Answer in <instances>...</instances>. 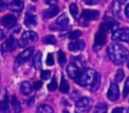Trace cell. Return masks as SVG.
Masks as SVG:
<instances>
[{
  "label": "cell",
  "mask_w": 129,
  "mask_h": 113,
  "mask_svg": "<svg viewBox=\"0 0 129 113\" xmlns=\"http://www.w3.org/2000/svg\"><path fill=\"white\" fill-rule=\"evenodd\" d=\"M107 53H108L110 60L116 65H121L129 59L128 49L119 43L111 44L107 49Z\"/></svg>",
  "instance_id": "obj_1"
},
{
  "label": "cell",
  "mask_w": 129,
  "mask_h": 113,
  "mask_svg": "<svg viewBox=\"0 0 129 113\" xmlns=\"http://www.w3.org/2000/svg\"><path fill=\"white\" fill-rule=\"evenodd\" d=\"M97 72H95L92 69H86L81 72L80 76L76 79V83L82 87H91L94 79L96 77Z\"/></svg>",
  "instance_id": "obj_2"
},
{
  "label": "cell",
  "mask_w": 129,
  "mask_h": 113,
  "mask_svg": "<svg viewBox=\"0 0 129 113\" xmlns=\"http://www.w3.org/2000/svg\"><path fill=\"white\" fill-rule=\"evenodd\" d=\"M92 106H93V100L89 97H83L77 102L76 110L80 113H86L92 108Z\"/></svg>",
  "instance_id": "obj_3"
},
{
  "label": "cell",
  "mask_w": 129,
  "mask_h": 113,
  "mask_svg": "<svg viewBox=\"0 0 129 113\" xmlns=\"http://www.w3.org/2000/svg\"><path fill=\"white\" fill-rule=\"evenodd\" d=\"M106 33H107V30L106 28L104 27V25L102 24L95 36V43H94V48L97 50L99 49V47H101L102 45H104L106 43Z\"/></svg>",
  "instance_id": "obj_4"
},
{
  "label": "cell",
  "mask_w": 129,
  "mask_h": 113,
  "mask_svg": "<svg viewBox=\"0 0 129 113\" xmlns=\"http://www.w3.org/2000/svg\"><path fill=\"white\" fill-rule=\"evenodd\" d=\"M70 27V20L67 14H61L53 23V25L50 26V29L52 30H59V29H68Z\"/></svg>",
  "instance_id": "obj_5"
},
{
  "label": "cell",
  "mask_w": 129,
  "mask_h": 113,
  "mask_svg": "<svg viewBox=\"0 0 129 113\" xmlns=\"http://www.w3.org/2000/svg\"><path fill=\"white\" fill-rule=\"evenodd\" d=\"M113 40H117V41H125V42H129V28H119L117 29L113 35H112Z\"/></svg>",
  "instance_id": "obj_6"
},
{
  "label": "cell",
  "mask_w": 129,
  "mask_h": 113,
  "mask_svg": "<svg viewBox=\"0 0 129 113\" xmlns=\"http://www.w3.org/2000/svg\"><path fill=\"white\" fill-rule=\"evenodd\" d=\"M33 50H34V48H33L32 46H30V47L25 48L22 52H20V53L16 56V61H15V65H16V67H18V66L22 65L23 63H25V62L29 59V56H31Z\"/></svg>",
  "instance_id": "obj_7"
},
{
  "label": "cell",
  "mask_w": 129,
  "mask_h": 113,
  "mask_svg": "<svg viewBox=\"0 0 129 113\" xmlns=\"http://www.w3.org/2000/svg\"><path fill=\"white\" fill-rule=\"evenodd\" d=\"M99 16H100V13H99V11H97V10L85 9V10H83L82 13H81V18H82L83 20H86V21L98 19Z\"/></svg>",
  "instance_id": "obj_8"
},
{
  "label": "cell",
  "mask_w": 129,
  "mask_h": 113,
  "mask_svg": "<svg viewBox=\"0 0 129 113\" xmlns=\"http://www.w3.org/2000/svg\"><path fill=\"white\" fill-rule=\"evenodd\" d=\"M103 25H104V27L106 28L107 31L110 30V31H114V32H115V31L117 30L118 26H119V22H118L116 19L107 16V17L105 18V20H104Z\"/></svg>",
  "instance_id": "obj_9"
},
{
  "label": "cell",
  "mask_w": 129,
  "mask_h": 113,
  "mask_svg": "<svg viewBox=\"0 0 129 113\" xmlns=\"http://www.w3.org/2000/svg\"><path fill=\"white\" fill-rule=\"evenodd\" d=\"M1 47H2V52H3V53H4L6 50H8V51L14 50L15 47H16V40H15L14 36L10 35V36L5 40V42L1 45Z\"/></svg>",
  "instance_id": "obj_10"
},
{
  "label": "cell",
  "mask_w": 129,
  "mask_h": 113,
  "mask_svg": "<svg viewBox=\"0 0 129 113\" xmlns=\"http://www.w3.org/2000/svg\"><path fill=\"white\" fill-rule=\"evenodd\" d=\"M81 72L82 71H81L80 67L78 65H76V64H71V65H69L67 67V74L71 79H75L76 80L80 76Z\"/></svg>",
  "instance_id": "obj_11"
},
{
  "label": "cell",
  "mask_w": 129,
  "mask_h": 113,
  "mask_svg": "<svg viewBox=\"0 0 129 113\" xmlns=\"http://www.w3.org/2000/svg\"><path fill=\"white\" fill-rule=\"evenodd\" d=\"M16 22H17V18L13 15H10V14H7L1 18V24L6 28L13 27L16 24Z\"/></svg>",
  "instance_id": "obj_12"
},
{
  "label": "cell",
  "mask_w": 129,
  "mask_h": 113,
  "mask_svg": "<svg viewBox=\"0 0 129 113\" xmlns=\"http://www.w3.org/2000/svg\"><path fill=\"white\" fill-rule=\"evenodd\" d=\"M85 41L82 39H75L69 43V49L71 51H81L85 48Z\"/></svg>",
  "instance_id": "obj_13"
},
{
  "label": "cell",
  "mask_w": 129,
  "mask_h": 113,
  "mask_svg": "<svg viewBox=\"0 0 129 113\" xmlns=\"http://www.w3.org/2000/svg\"><path fill=\"white\" fill-rule=\"evenodd\" d=\"M119 95H120V92H119V88L116 84H112L108 90V93H107V97L110 101H116L118 100L119 98Z\"/></svg>",
  "instance_id": "obj_14"
},
{
  "label": "cell",
  "mask_w": 129,
  "mask_h": 113,
  "mask_svg": "<svg viewBox=\"0 0 129 113\" xmlns=\"http://www.w3.org/2000/svg\"><path fill=\"white\" fill-rule=\"evenodd\" d=\"M36 23H37L36 16L31 13H26V15L24 17V24L27 27H34L36 25Z\"/></svg>",
  "instance_id": "obj_15"
},
{
  "label": "cell",
  "mask_w": 129,
  "mask_h": 113,
  "mask_svg": "<svg viewBox=\"0 0 129 113\" xmlns=\"http://www.w3.org/2000/svg\"><path fill=\"white\" fill-rule=\"evenodd\" d=\"M23 2L21 0H13L9 5L8 8L13 12H20L23 9Z\"/></svg>",
  "instance_id": "obj_16"
},
{
  "label": "cell",
  "mask_w": 129,
  "mask_h": 113,
  "mask_svg": "<svg viewBox=\"0 0 129 113\" xmlns=\"http://www.w3.org/2000/svg\"><path fill=\"white\" fill-rule=\"evenodd\" d=\"M58 12H59V8L57 6H51V7L47 8L46 10H44L42 12V15L44 18H51V17L55 16Z\"/></svg>",
  "instance_id": "obj_17"
},
{
  "label": "cell",
  "mask_w": 129,
  "mask_h": 113,
  "mask_svg": "<svg viewBox=\"0 0 129 113\" xmlns=\"http://www.w3.org/2000/svg\"><path fill=\"white\" fill-rule=\"evenodd\" d=\"M21 38L23 40H25L26 42L27 41H34V40L37 39V34L32 30H26V31H24L22 33Z\"/></svg>",
  "instance_id": "obj_18"
},
{
  "label": "cell",
  "mask_w": 129,
  "mask_h": 113,
  "mask_svg": "<svg viewBox=\"0 0 129 113\" xmlns=\"http://www.w3.org/2000/svg\"><path fill=\"white\" fill-rule=\"evenodd\" d=\"M19 89H20V92H21L23 95H29V94L31 93V91H32V87H31L30 83L27 82V81L21 82Z\"/></svg>",
  "instance_id": "obj_19"
},
{
  "label": "cell",
  "mask_w": 129,
  "mask_h": 113,
  "mask_svg": "<svg viewBox=\"0 0 129 113\" xmlns=\"http://www.w3.org/2000/svg\"><path fill=\"white\" fill-rule=\"evenodd\" d=\"M42 54L40 51H36V53L34 54V58H33V66L36 70H40L41 67H42Z\"/></svg>",
  "instance_id": "obj_20"
},
{
  "label": "cell",
  "mask_w": 129,
  "mask_h": 113,
  "mask_svg": "<svg viewBox=\"0 0 129 113\" xmlns=\"http://www.w3.org/2000/svg\"><path fill=\"white\" fill-rule=\"evenodd\" d=\"M11 105H12V108H13L15 113H19L21 111V104L18 101V99L16 98V96H12V98H11Z\"/></svg>",
  "instance_id": "obj_21"
},
{
  "label": "cell",
  "mask_w": 129,
  "mask_h": 113,
  "mask_svg": "<svg viewBox=\"0 0 129 113\" xmlns=\"http://www.w3.org/2000/svg\"><path fill=\"white\" fill-rule=\"evenodd\" d=\"M36 112H37V113H53V109H52V107H50L49 105L41 104V105H39V106L37 107Z\"/></svg>",
  "instance_id": "obj_22"
},
{
  "label": "cell",
  "mask_w": 129,
  "mask_h": 113,
  "mask_svg": "<svg viewBox=\"0 0 129 113\" xmlns=\"http://www.w3.org/2000/svg\"><path fill=\"white\" fill-rule=\"evenodd\" d=\"M69 90H70L69 83H68V81L62 77L61 82H60V85H59V91H60L61 93H68Z\"/></svg>",
  "instance_id": "obj_23"
},
{
  "label": "cell",
  "mask_w": 129,
  "mask_h": 113,
  "mask_svg": "<svg viewBox=\"0 0 129 113\" xmlns=\"http://www.w3.org/2000/svg\"><path fill=\"white\" fill-rule=\"evenodd\" d=\"M9 110V102H8V97H5L4 100L0 103V112L1 113H6Z\"/></svg>",
  "instance_id": "obj_24"
},
{
  "label": "cell",
  "mask_w": 129,
  "mask_h": 113,
  "mask_svg": "<svg viewBox=\"0 0 129 113\" xmlns=\"http://www.w3.org/2000/svg\"><path fill=\"white\" fill-rule=\"evenodd\" d=\"M107 105L105 103H99L95 106V113H107Z\"/></svg>",
  "instance_id": "obj_25"
},
{
  "label": "cell",
  "mask_w": 129,
  "mask_h": 113,
  "mask_svg": "<svg viewBox=\"0 0 129 113\" xmlns=\"http://www.w3.org/2000/svg\"><path fill=\"white\" fill-rule=\"evenodd\" d=\"M112 11H113V13H114L115 16H117V17H120V16H121V13H120V11H121L120 3H119L117 0H116V1L113 3V5H112Z\"/></svg>",
  "instance_id": "obj_26"
},
{
  "label": "cell",
  "mask_w": 129,
  "mask_h": 113,
  "mask_svg": "<svg viewBox=\"0 0 129 113\" xmlns=\"http://www.w3.org/2000/svg\"><path fill=\"white\" fill-rule=\"evenodd\" d=\"M100 83H101V76L97 73V74H96V77H95V79H94V82H93L92 86L90 87L91 90H92V91H96V90L99 88Z\"/></svg>",
  "instance_id": "obj_27"
},
{
  "label": "cell",
  "mask_w": 129,
  "mask_h": 113,
  "mask_svg": "<svg viewBox=\"0 0 129 113\" xmlns=\"http://www.w3.org/2000/svg\"><path fill=\"white\" fill-rule=\"evenodd\" d=\"M42 40L46 44H55L56 43V38L53 35H46L42 38Z\"/></svg>",
  "instance_id": "obj_28"
},
{
  "label": "cell",
  "mask_w": 129,
  "mask_h": 113,
  "mask_svg": "<svg viewBox=\"0 0 129 113\" xmlns=\"http://www.w3.org/2000/svg\"><path fill=\"white\" fill-rule=\"evenodd\" d=\"M81 34H82V32H81L80 30H73V31L69 32L68 36H69V38H71V39L75 40V39H77L78 37H80V36H81Z\"/></svg>",
  "instance_id": "obj_29"
},
{
  "label": "cell",
  "mask_w": 129,
  "mask_h": 113,
  "mask_svg": "<svg viewBox=\"0 0 129 113\" xmlns=\"http://www.w3.org/2000/svg\"><path fill=\"white\" fill-rule=\"evenodd\" d=\"M70 12H71V14H72L75 18L78 16V6H77V4L72 3V4L70 5Z\"/></svg>",
  "instance_id": "obj_30"
},
{
  "label": "cell",
  "mask_w": 129,
  "mask_h": 113,
  "mask_svg": "<svg viewBox=\"0 0 129 113\" xmlns=\"http://www.w3.org/2000/svg\"><path fill=\"white\" fill-rule=\"evenodd\" d=\"M123 78H124V72H123V70H118L116 72V75H115V81L117 83H119V82H121L123 80Z\"/></svg>",
  "instance_id": "obj_31"
},
{
  "label": "cell",
  "mask_w": 129,
  "mask_h": 113,
  "mask_svg": "<svg viewBox=\"0 0 129 113\" xmlns=\"http://www.w3.org/2000/svg\"><path fill=\"white\" fill-rule=\"evenodd\" d=\"M57 55H58V63L59 65H64L67 63V58H66V54L62 52V51H58L57 52Z\"/></svg>",
  "instance_id": "obj_32"
},
{
  "label": "cell",
  "mask_w": 129,
  "mask_h": 113,
  "mask_svg": "<svg viewBox=\"0 0 129 113\" xmlns=\"http://www.w3.org/2000/svg\"><path fill=\"white\" fill-rule=\"evenodd\" d=\"M57 88V83H56V79L55 78H53L52 79V81L47 85V89L49 90V91H54L55 89Z\"/></svg>",
  "instance_id": "obj_33"
},
{
  "label": "cell",
  "mask_w": 129,
  "mask_h": 113,
  "mask_svg": "<svg viewBox=\"0 0 129 113\" xmlns=\"http://www.w3.org/2000/svg\"><path fill=\"white\" fill-rule=\"evenodd\" d=\"M128 92H129V77L125 81V85H124V89H123V95H124V97L127 96Z\"/></svg>",
  "instance_id": "obj_34"
},
{
  "label": "cell",
  "mask_w": 129,
  "mask_h": 113,
  "mask_svg": "<svg viewBox=\"0 0 129 113\" xmlns=\"http://www.w3.org/2000/svg\"><path fill=\"white\" fill-rule=\"evenodd\" d=\"M49 77H50V72L47 71V70L42 71V72L40 73V78H41L42 80H47Z\"/></svg>",
  "instance_id": "obj_35"
},
{
  "label": "cell",
  "mask_w": 129,
  "mask_h": 113,
  "mask_svg": "<svg viewBox=\"0 0 129 113\" xmlns=\"http://www.w3.org/2000/svg\"><path fill=\"white\" fill-rule=\"evenodd\" d=\"M46 65L47 66H52L53 65V63H54V60H53V56H52V54L51 53H48L47 54V58H46Z\"/></svg>",
  "instance_id": "obj_36"
},
{
  "label": "cell",
  "mask_w": 129,
  "mask_h": 113,
  "mask_svg": "<svg viewBox=\"0 0 129 113\" xmlns=\"http://www.w3.org/2000/svg\"><path fill=\"white\" fill-rule=\"evenodd\" d=\"M7 7H8L7 0H0V11L5 10Z\"/></svg>",
  "instance_id": "obj_37"
},
{
  "label": "cell",
  "mask_w": 129,
  "mask_h": 113,
  "mask_svg": "<svg viewBox=\"0 0 129 113\" xmlns=\"http://www.w3.org/2000/svg\"><path fill=\"white\" fill-rule=\"evenodd\" d=\"M112 113H125V109L123 107H116L112 110Z\"/></svg>",
  "instance_id": "obj_38"
},
{
  "label": "cell",
  "mask_w": 129,
  "mask_h": 113,
  "mask_svg": "<svg viewBox=\"0 0 129 113\" xmlns=\"http://www.w3.org/2000/svg\"><path fill=\"white\" fill-rule=\"evenodd\" d=\"M83 2L87 5H96L99 3V0H83Z\"/></svg>",
  "instance_id": "obj_39"
},
{
  "label": "cell",
  "mask_w": 129,
  "mask_h": 113,
  "mask_svg": "<svg viewBox=\"0 0 129 113\" xmlns=\"http://www.w3.org/2000/svg\"><path fill=\"white\" fill-rule=\"evenodd\" d=\"M41 86H42V82L37 81V82L34 83V85H33V89H34V90H39V89L41 88Z\"/></svg>",
  "instance_id": "obj_40"
},
{
  "label": "cell",
  "mask_w": 129,
  "mask_h": 113,
  "mask_svg": "<svg viewBox=\"0 0 129 113\" xmlns=\"http://www.w3.org/2000/svg\"><path fill=\"white\" fill-rule=\"evenodd\" d=\"M43 1H44L45 4H47V5H51V6L57 4V0H43Z\"/></svg>",
  "instance_id": "obj_41"
},
{
  "label": "cell",
  "mask_w": 129,
  "mask_h": 113,
  "mask_svg": "<svg viewBox=\"0 0 129 113\" xmlns=\"http://www.w3.org/2000/svg\"><path fill=\"white\" fill-rule=\"evenodd\" d=\"M26 43H27V42H26L25 40H23L22 38H20V39H19V41H18V44H19V46H20V47L25 46V45H26Z\"/></svg>",
  "instance_id": "obj_42"
},
{
  "label": "cell",
  "mask_w": 129,
  "mask_h": 113,
  "mask_svg": "<svg viewBox=\"0 0 129 113\" xmlns=\"http://www.w3.org/2000/svg\"><path fill=\"white\" fill-rule=\"evenodd\" d=\"M125 15L129 18V4L126 6V8H125Z\"/></svg>",
  "instance_id": "obj_43"
},
{
  "label": "cell",
  "mask_w": 129,
  "mask_h": 113,
  "mask_svg": "<svg viewBox=\"0 0 129 113\" xmlns=\"http://www.w3.org/2000/svg\"><path fill=\"white\" fill-rule=\"evenodd\" d=\"M4 36H5V33L3 32V30H1V29H0V40H1V39H3V38H4Z\"/></svg>",
  "instance_id": "obj_44"
},
{
  "label": "cell",
  "mask_w": 129,
  "mask_h": 113,
  "mask_svg": "<svg viewBox=\"0 0 129 113\" xmlns=\"http://www.w3.org/2000/svg\"><path fill=\"white\" fill-rule=\"evenodd\" d=\"M33 100H34V97H31V99L27 101V103H28V105H30V104H31V103L33 102Z\"/></svg>",
  "instance_id": "obj_45"
},
{
  "label": "cell",
  "mask_w": 129,
  "mask_h": 113,
  "mask_svg": "<svg viewBox=\"0 0 129 113\" xmlns=\"http://www.w3.org/2000/svg\"><path fill=\"white\" fill-rule=\"evenodd\" d=\"M117 1H118L119 3H125V2L127 1V0H117Z\"/></svg>",
  "instance_id": "obj_46"
},
{
  "label": "cell",
  "mask_w": 129,
  "mask_h": 113,
  "mask_svg": "<svg viewBox=\"0 0 129 113\" xmlns=\"http://www.w3.org/2000/svg\"><path fill=\"white\" fill-rule=\"evenodd\" d=\"M62 113H70V112H69V111H67V110H64V111H63Z\"/></svg>",
  "instance_id": "obj_47"
},
{
  "label": "cell",
  "mask_w": 129,
  "mask_h": 113,
  "mask_svg": "<svg viewBox=\"0 0 129 113\" xmlns=\"http://www.w3.org/2000/svg\"><path fill=\"white\" fill-rule=\"evenodd\" d=\"M127 67H128V69H129V61H128V63H127Z\"/></svg>",
  "instance_id": "obj_48"
},
{
  "label": "cell",
  "mask_w": 129,
  "mask_h": 113,
  "mask_svg": "<svg viewBox=\"0 0 129 113\" xmlns=\"http://www.w3.org/2000/svg\"><path fill=\"white\" fill-rule=\"evenodd\" d=\"M32 1H33V2H36V1H37V0H32Z\"/></svg>",
  "instance_id": "obj_49"
},
{
  "label": "cell",
  "mask_w": 129,
  "mask_h": 113,
  "mask_svg": "<svg viewBox=\"0 0 129 113\" xmlns=\"http://www.w3.org/2000/svg\"><path fill=\"white\" fill-rule=\"evenodd\" d=\"M128 113H129V110H128Z\"/></svg>",
  "instance_id": "obj_50"
}]
</instances>
